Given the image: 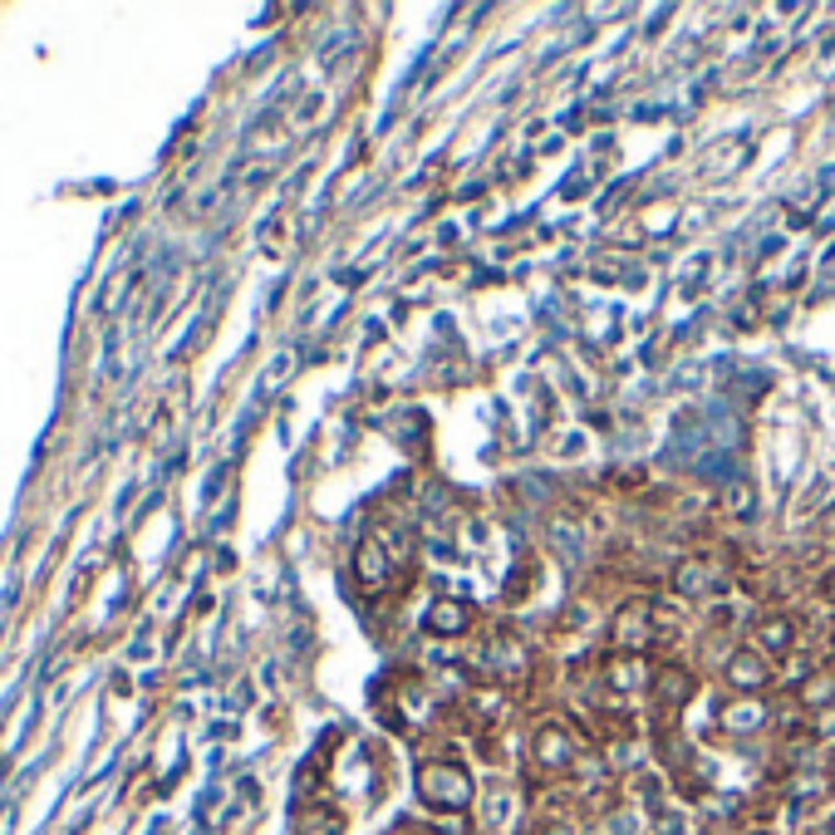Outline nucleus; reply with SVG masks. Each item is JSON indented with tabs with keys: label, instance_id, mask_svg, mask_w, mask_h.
Here are the masks:
<instances>
[]
</instances>
